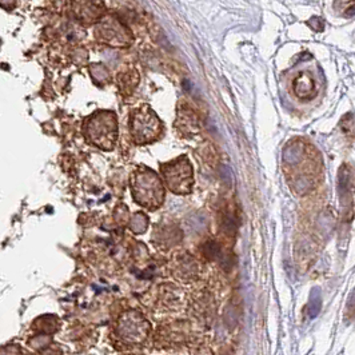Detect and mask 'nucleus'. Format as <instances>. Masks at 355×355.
Masks as SVG:
<instances>
[{
    "instance_id": "obj_1",
    "label": "nucleus",
    "mask_w": 355,
    "mask_h": 355,
    "mask_svg": "<svg viewBox=\"0 0 355 355\" xmlns=\"http://www.w3.org/2000/svg\"><path fill=\"white\" fill-rule=\"evenodd\" d=\"M131 191L138 205L157 210L164 202V186L160 178L148 167H138L131 175Z\"/></svg>"
},
{
    "instance_id": "obj_2",
    "label": "nucleus",
    "mask_w": 355,
    "mask_h": 355,
    "mask_svg": "<svg viewBox=\"0 0 355 355\" xmlns=\"http://www.w3.org/2000/svg\"><path fill=\"white\" fill-rule=\"evenodd\" d=\"M85 131L89 142L110 151L115 147L118 138L116 115L111 111H99L87 121Z\"/></svg>"
},
{
    "instance_id": "obj_3",
    "label": "nucleus",
    "mask_w": 355,
    "mask_h": 355,
    "mask_svg": "<svg viewBox=\"0 0 355 355\" xmlns=\"http://www.w3.org/2000/svg\"><path fill=\"white\" fill-rule=\"evenodd\" d=\"M130 131L137 144H148L159 139L163 134V125L151 107L142 106L132 111Z\"/></svg>"
},
{
    "instance_id": "obj_4",
    "label": "nucleus",
    "mask_w": 355,
    "mask_h": 355,
    "mask_svg": "<svg viewBox=\"0 0 355 355\" xmlns=\"http://www.w3.org/2000/svg\"><path fill=\"white\" fill-rule=\"evenodd\" d=\"M162 175L164 178L166 186L178 196H187L193 191L194 175L193 166L186 157H179L178 159L160 166Z\"/></svg>"
},
{
    "instance_id": "obj_5",
    "label": "nucleus",
    "mask_w": 355,
    "mask_h": 355,
    "mask_svg": "<svg viewBox=\"0 0 355 355\" xmlns=\"http://www.w3.org/2000/svg\"><path fill=\"white\" fill-rule=\"evenodd\" d=\"M96 35L114 47H128L132 42V34L119 19L110 18L102 21L96 30Z\"/></svg>"
},
{
    "instance_id": "obj_6",
    "label": "nucleus",
    "mask_w": 355,
    "mask_h": 355,
    "mask_svg": "<svg viewBox=\"0 0 355 355\" xmlns=\"http://www.w3.org/2000/svg\"><path fill=\"white\" fill-rule=\"evenodd\" d=\"M148 323L138 313H125L119 322V334L130 342H143L148 333Z\"/></svg>"
},
{
    "instance_id": "obj_7",
    "label": "nucleus",
    "mask_w": 355,
    "mask_h": 355,
    "mask_svg": "<svg viewBox=\"0 0 355 355\" xmlns=\"http://www.w3.org/2000/svg\"><path fill=\"white\" fill-rule=\"evenodd\" d=\"M72 7L76 18L83 23L98 21L105 14V6L96 0H72Z\"/></svg>"
},
{
    "instance_id": "obj_8",
    "label": "nucleus",
    "mask_w": 355,
    "mask_h": 355,
    "mask_svg": "<svg viewBox=\"0 0 355 355\" xmlns=\"http://www.w3.org/2000/svg\"><path fill=\"white\" fill-rule=\"evenodd\" d=\"M315 83L309 73H301L294 82V91L301 99H309L314 95Z\"/></svg>"
},
{
    "instance_id": "obj_9",
    "label": "nucleus",
    "mask_w": 355,
    "mask_h": 355,
    "mask_svg": "<svg viewBox=\"0 0 355 355\" xmlns=\"http://www.w3.org/2000/svg\"><path fill=\"white\" fill-rule=\"evenodd\" d=\"M309 26L313 28V30H315V31H323V28H324V23H323V20L320 18H313L309 20Z\"/></svg>"
}]
</instances>
